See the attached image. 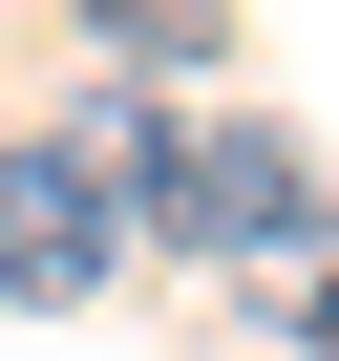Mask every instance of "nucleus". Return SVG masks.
I'll return each instance as SVG.
<instances>
[{
    "instance_id": "nucleus-1",
    "label": "nucleus",
    "mask_w": 339,
    "mask_h": 361,
    "mask_svg": "<svg viewBox=\"0 0 339 361\" xmlns=\"http://www.w3.org/2000/svg\"><path fill=\"white\" fill-rule=\"evenodd\" d=\"M170 255H318V149L297 128H191V149H170V213H148Z\"/></svg>"
},
{
    "instance_id": "nucleus-4",
    "label": "nucleus",
    "mask_w": 339,
    "mask_h": 361,
    "mask_svg": "<svg viewBox=\"0 0 339 361\" xmlns=\"http://www.w3.org/2000/svg\"><path fill=\"white\" fill-rule=\"evenodd\" d=\"M64 22L127 64V85H170V64H212V0H64Z\"/></svg>"
},
{
    "instance_id": "nucleus-3",
    "label": "nucleus",
    "mask_w": 339,
    "mask_h": 361,
    "mask_svg": "<svg viewBox=\"0 0 339 361\" xmlns=\"http://www.w3.org/2000/svg\"><path fill=\"white\" fill-rule=\"evenodd\" d=\"M64 149H85V192H106V213H127V234H148V213H170V149H191V128H170V106H148V85H106V106H85V128H64Z\"/></svg>"
},
{
    "instance_id": "nucleus-2",
    "label": "nucleus",
    "mask_w": 339,
    "mask_h": 361,
    "mask_svg": "<svg viewBox=\"0 0 339 361\" xmlns=\"http://www.w3.org/2000/svg\"><path fill=\"white\" fill-rule=\"evenodd\" d=\"M127 276V213L85 192V149L43 128V149H0V298H22V319H85Z\"/></svg>"
}]
</instances>
